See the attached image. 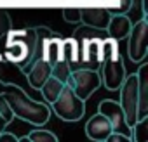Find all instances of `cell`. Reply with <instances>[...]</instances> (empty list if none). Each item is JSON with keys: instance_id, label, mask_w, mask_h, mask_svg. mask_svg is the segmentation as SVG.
Here are the masks:
<instances>
[{"instance_id": "6da1fadb", "label": "cell", "mask_w": 148, "mask_h": 142, "mask_svg": "<svg viewBox=\"0 0 148 142\" xmlns=\"http://www.w3.org/2000/svg\"><path fill=\"white\" fill-rule=\"evenodd\" d=\"M2 87L4 97L7 99L14 118H19L26 123H32L35 126H44L49 118H51V106L47 102H37L33 101L21 87L14 85V83H4L0 82Z\"/></svg>"}, {"instance_id": "7a4b0ae2", "label": "cell", "mask_w": 148, "mask_h": 142, "mask_svg": "<svg viewBox=\"0 0 148 142\" xmlns=\"http://www.w3.org/2000/svg\"><path fill=\"white\" fill-rule=\"evenodd\" d=\"M7 52L5 57L16 64L21 71L26 69L35 59H38V43L35 28H26L19 31H7Z\"/></svg>"}, {"instance_id": "3957f363", "label": "cell", "mask_w": 148, "mask_h": 142, "mask_svg": "<svg viewBox=\"0 0 148 142\" xmlns=\"http://www.w3.org/2000/svg\"><path fill=\"white\" fill-rule=\"evenodd\" d=\"M49 106L54 114H58L64 121H79L86 113V101H82L68 85L61 89L56 101H52Z\"/></svg>"}, {"instance_id": "277c9868", "label": "cell", "mask_w": 148, "mask_h": 142, "mask_svg": "<svg viewBox=\"0 0 148 142\" xmlns=\"http://www.w3.org/2000/svg\"><path fill=\"white\" fill-rule=\"evenodd\" d=\"M66 85L75 92L82 101H87L101 87L99 71L98 69H91V68L71 69V73H70V76L66 80Z\"/></svg>"}, {"instance_id": "5b68a950", "label": "cell", "mask_w": 148, "mask_h": 142, "mask_svg": "<svg viewBox=\"0 0 148 142\" xmlns=\"http://www.w3.org/2000/svg\"><path fill=\"white\" fill-rule=\"evenodd\" d=\"M127 40H129V45H127L129 59L132 62L145 61L148 54V18L146 16H143L138 23L131 26Z\"/></svg>"}, {"instance_id": "8992f818", "label": "cell", "mask_w": 148, "mask_h": 142, "mask_svg": "<svg viewBox=\"0 0 148 142\" xmlns=\"http://www.w3.org/2000/svg\"><path fill=\"white\" fill-rule=\"evenodd\" d=\"M119 90H120L119 104L124 109L129 126H132L138 121V76H136V73L127 75Z\"/></svg>"}, {"instance_id": "52a82bcc", "label": "cell", "mask_w": 148, "mask_h": 142, "mask_svg": "<svg viewBox=\"0 0 148 142\" xmlns=\"http://www.w3.org/2000/svg\"><path fill=\"white\" fill-rule=\"evenodd\" d=\"M99 78H101V85L106 90H119L122 82L125 80L127 73H125V66L122 61V55L117 59H110V57H103L101 64H99Z\"/></svg>"}, {"instance_id": "ba28073f", "label": "cell", "mask_w": 148, "mask_h": 142, "mask_svg": "<svg viewBox=\"0 0 148 142\" xmlns=\"http://www.w3.org/2000/svg\"><path fill=\"white\" fill-rule=\"evenodd\" d=\"M98 113H101L103 116L108 118L110 125H112V132H119V133H124L131 139V126L125 120V114H124V109L122 106L119 104V101H113V99H103L98 106Z\"/></svg>"}, {"instance_id": "9c48e42d", "label": "cell", "mask_w": 148, "mask_h": 142, "mask_svg": "<svg viewBox=\"0 0 148 142\" xmlns=\"http://www.w3.org/2000/svg\"><path fill=\"white\" fill-rule=\"evenodd\" d=\"M110 18H112V14L108 12L106 7H84V9H80V23L89 26V28H94L98 31L106 30Z\"/></svg>"}, {"instance_id": "30bf717a", "label": "cell", "mask_w": 148, "mask_h": 142, "mask_svg": "<svg viewBox=\"0 0 148 142\" xmlns=\"http://www.w3.org/2000/svg\"><path fill=\"white\" fill-rule=\"evenodd\" d=\"M51 68L52 66L47 61H44V59L38 57L26 69H23V73H25V76H26V80H28V83H30L32 89L38 90L44 85V82L51 76Z\"/></svg>"}, {"instance_id": "8fae6325", "label": "cell", "mask_w": 148, "mask_h": 142, "mask_svg": "<svg viewBox=\"0 0 148 142\" xmlns=\"http://www.w3.org/2000/svg\"><path fill=\"white\" fill-rule=\"evenodd\" d=\"M138 76V120L148 116V64L141 61Z\"/></svg>"}, {"instance_id": "7c38bea8", "label": "cell", "mask_w": 148, "mask_h": 142, "mask_svg": "<svg viewBox=\"0 0 148 142\" xmlns=\"http://www.w3.org/2000/svg\"><path fill=\"white\" fill-rule=\"evenodd\" d=\"M112 132V125L108 121L106 116H103L101 113L94 114L92 118H89V121L86 123V135L91 140H98V142H105L106 137Z\"/></svg>"}, {"instance_id": "4fadbf2b", "label": "cell", "mask_w": 148, "mask_h": 142, "mask_svg": "<svg viewBox=\"0 0 148 142\" xmlns=\"http://www.w3.org/2000/svg\"><path fill=\"white\" fill-rule=\"evenodd\" d=\"M131 26H132V23L125 14H112L105 31H108V37H112L115 40H124V38H127Z\"/></svg>"}, {"instance_id": "5bb4252c", "label": "cell", "mask_w": 148, "mask_h": 142, "mask_svg": "<svg viewBox=\"0 0 148 142\" xmlns=\"http://www.w3.org/2000/svg\"><path fill=\"white\" fill-rule=\"evenodd\" d=\"M66 83H63V82H59L58 78H54L52 75L44 82V85L38 89L40 90V94H42V97H44V101L47 102V104H51L52 101H56V97L59 95V92H61V89L64 87Z\"/></svg>"}, {"instance_id": "9a60e30c", "label": "cell", "mask_w": 148, "mask_h": 142, "mask_svg": "<svg viewBox=\"0 0 148 142\" xmlns=\"http://www.w3.org/2000/svg\"><path fill=\"white\" fill-rule=\"evenodd\" d=\"M63 59L70 64V69L73 64L79 62V43L73 38H63Z\"/></svg>"}, {"instance_id": "2e32d148", "label": "cell", "mask_w": 148, "mask_h": 142, "mask_svg": "<svg viewBox=\"0 0 148 142\" xmlns=\"http://www.w3.org/2000/svg\"><path fill=\"white\" fill-rule=\"evenodd\" d=\"M131 140H136V142H146L148 140V116L138 120L131 126Z\"/></svg>"}, {"instance_id": "e0dca14e", "label": "cell", "mask_w": 148, "mask_h": 142, "mask_svg": "<svg viewBox=\"0 0 148 142\" xmlns=\"http://www.w3.org/2000/svg\"><path fill=\"white\" fill-rule=\"evenodd\" d=\"M28 140H32V142H58V135L45 128H35L28 133Z\"/></svg>"}, {"instance_id": "ac0fdd59", "label": "cell", "mask_w": 148, "mask_h": 142, "mask_svg": "<svg viewBox=\"0 0 148 142\" xmlns=\"http://www.w3.org/2000/svg\"><path fill=\"white\" fill-rule=\"evenodd\" d=\"M70 73H71V69H70V64H68L66 61H58V62L51 68V75H52L54 78H58L59 82H63V83H66Z\"/></svg>"}, {"instance_id": "d6986e66", "label": "cell", "mask_w": 148, "mask_h": 142, "mask_svg": "<svg viewBox=\"0 0 148 142\" xmlns=\"http://www.w3.org/2000/svg\"><path fill=\"white\" fill-rule=\"evenodd\" d=\"M132 7V0H110V5L106 7L110 14H127Z\"/></svg>"}, {"instance_id": "ffe728a7", "label": "cell", "mask_w": 148, "mask_h": 142, "mask_svg": "<svg viewBox=\"0 0 148 142\" xmlns=\"http://www.w3.org/2000/svg\"><path fill=\"white\" fill-rule=\"evenodd\" d=\"M63 19L70 24H79L80 23V9L79 7H66L63 9Z\"/></svg>"}, {"instance_id": "44dd1931", "label": "cell", "mask_w": 148, "mask_h": 142, "mask_svg": "<svg viewBox=\"0 0 148 142\" xmlns=\"http://www.w3.org/2000/svg\"><path fill=\"white\" fill-rule=\"evenodd\" d=\"M0 114H2V118H4L7 123H11V121L14 120L12 109H11L9 102H7V99L4 97V94H0Z\"/></svg>"}, {"instance_id": "7402d4cb", "label": "cell", "mask_w": 148, "mask_h": 142, "mask_svg": "<svg viewBox=\"0 0 148 142\" xmlns=\"http://www.w3.org/2000/svg\"><path fill=\"white\" fill-rule=\"evenodd\" d=\"M9 30H11V18L4 9H0V38H4Z\"/></svg>"}, {"instance_id": "603a6c76", "label": "cell", "mask_w": 148, "mask_h": 142, "mask_svg": "<svg viewBox=\"0 0 148 142\" xmlns=\"http://www.w3.org/2000/svg\"><path fill=\"white\" fill-rule=\"evenodd\" d=\"M105 142H131V139L124 133H119V132H110V135L106 137Z\"/></svg>"}, {"instance_id": "cb8c5ba5", "label": "cell", "mask_w": 148, "mask_h": 142, "mask_svg": "<svg viewBox=\"0 0 148 142\" xmlns=\"http://www.w3.org/2000/svg\"><path fill=\"white\" fill-rule=\"evenodd\" d=\"M4 140H11V142H18L19 139L14 135V133H11V132H7V130H2L0 132V142H4Z\"/></svg>"}, {"instance_id": "d4e9b609", "label": "cell", "mask_w": 148, "mask_h": 142, "mask_svg": "<svg viewBox=\"0 0 148 142\" xmlns=\"http://www.w3.org/2000/svg\"><path fill=\"white\" fill-rule=\"evenodd\" d=\"M7 125H9V123H7V121L2 118V114H0V132H2V130H5V128H7Z\"/></svg>"}, {"instance_id": "484cf974", "label": "cell", "mask_w": 148, "mask_h": 142, "mask_svg": "<svg viewBox=\"0 0 148 142\" xmlns=\"http://www.w3.org/2000/svg\"><path fill=\"white\" fill-rule=\"evenodd\" d=\"M146 4H148V0H141V7H143V16L148 14V9H146Z\"/></svg>"}]
</instances>
